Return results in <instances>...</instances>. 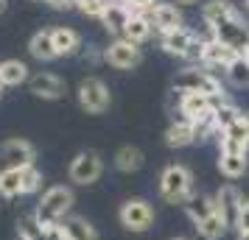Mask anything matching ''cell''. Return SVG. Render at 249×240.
<instances>
[{
    "label": "cell",
    "instance_id": "1",
    "mask_svg": "<svg viewBox=\"0 0 249 240\" xmlns=\"http://www.w3.org/2000/svg\"><path fill=\"white\" fill-rule=\"evenodd\" d=\"M193 193H196V184H193L191 168H185V165H179V162L162 168V173H160V195H162L168 204H182L185 207Z\"/></svg>",
    "mask_w": 249,
    "mask_h": 240
},
{
    "label": "cell",
    "instance_id": "2",
    "mask_svg": "<svg viewBox=\"0 0 249 240\" xmlns=\"http://www.w3.org/2000/svg\"><path fill=\"white\" fill-rule=\"evenodd\" d=\"M70 207H73V190L70 187H62V184H56V187H51L45 195H42V201H39V207H36V221L39 224H59L62 218H68Z\"/></svg>",
    "mask_w": 249,
    "mask_h": 240
},
{
    "label": "cell",
    "instance_id": "3",
    "mask_svg": "<svg viewBox=\"0 0 249 240\" xmlns=\"http://www.w3.org/2000/svg\"><path fill=\"white\" fill-rule=\"evenodd\" d=\"M160 42H162V50L171 53V56H179L185 62H199L202 64V45L204 42L193 34L191 28H177L171 34H162Z\"/></svg>",
    "mask_w": 249,
    "mask_h": 240
},
{
    "label": "cell",
    "instance_id": "4",
    "mask_svg": "<svg viewBox=\"0 0 249 240\" xmlns=\"http://www.w3.org/2000/svg\"><path fill=\"white\" fill-rule=\"evenodd\" d=\"M174 90L177 92H202V95H224L221 81L215 79L210 70H199V67L179 70L177 79H174Z\"/></svg>",
    "mask_w": 249,
    "mask_h": 240
},
{
    "label": "cell",
    "instance_id": "5",
    "mask_svg": "<svg viewBox=\"0 0 249 240\" xmlns=\"http://www.w3.org/2000/svg\"><path fill=\"white\" fill-rule=\"evenodd\" d=\"M118 221H121L124 229L135 232V235L148 232V229L154 226V207L148 204L146 198H129L118 209Z\"/></svg>",
    "mask_w": 249,
    "mask_h": 240
},
{
    "label": "cell",
    "instance_id": "6",
    "mask_svg": "<svg viewBox=\"0 0 249 240\" xmlns=\"http://www.w3.org/2000/svg\"><path fill=\"white\" fill-rule=\"evenodd\" d=\"M213 31V39H218L221 45L232 48L238 56H247V45H249V28L244 23V17H230V20H221V23L210 25Z\"/></svg>",
    "mask_w": 249,
    "mask_h": 240
},
{
    "label": "cell",
    "instance_id": "7",
    "mask_svg": "<svg viewBox=\"0 0 249 240\" xmlns=\"http://www.w3.org/2000/svg\"><path fill=\"white\" fill-rule=\"evenodd\" d=\"M70 182L76 184H95L98 179H101L104 173V162L101 157L95 154V151H81V154H76L73 157V162H70Z\"/></svg>",
    "mask_w": 249,
    "mask_h": 240
},
{
    "label": "cell",
    "instance_id": "8",
    "mask_svg": "<svg viewBox=\"0 0 249 240\" xmlns=\"http://www.w3.org/2000/svg\"><path fill=\"white\" fill-rule=\"evenodd\" d=\"M109 101H112L109 90H107V84L101 79H84L79 84V103H81V109H87L90 114L107 112Z\"/></svg>",
    "mask_w": 249,
    "mask_h": 240
},
{
    "label": "cell",
    "instance_id": "9",
    "mask_svg": "<svg viewBox=\"0 0 249 240\" xmlns=\"http://www.w3.org/2000/svg\"><path fill=\"white\" fill-rule=\"evenodd\" d=\"M140 48L135 45V42H129V39H115L112 45L104 50V62L107 64H112V67H118V70H132V67H137L140 64Z\"/></svg>",
    "mask_w": 249,
    "mask_h": 240
},
{
    "label": "cell",
    "instance_id": "10",
    "mask_svg": "<svg viewBox=\"0 0 249 240\" xmlns=\"http://www.w3.org/2000/svg\"><path fill=\"white\" fill-rule=\"evenodd\" d=\"M28 165H34V148L25 140H9L0 145V171H6V168L23 171Z\"/></svg>",
    "mask_w": 249,
    "mask_h": 240
},
{
    "label": "cell",
    "instance_id": "11",
    "mask_svg": "<svg viewBox=\"0 0 249 240\" xmlns=\"http://www.w3.org/2000/svg\"><path fill=\"white\" fill-rule=\"evenodd\" d=\"M218 145L224 154H249V112H244L238 123H232L218 137Z\"/></svg>",
    "mask_w": 249,
    "mask_h": 240
},
{
    "label": "cell",
    "instance_id": "12",
    "mask_svg": "<svg viewBox=\"0 0 249 240\" xmlns=\"http://www.w3.org/2000/svg\"><path fill=\"white\" fill-rule=\"evenodd\" d=\"M213 201H215V209L224 215L227 226H235L238 212H241V207H244V193L238 190L235 184H221V187L215 190Z\"/></svg>",
    "mask_w": 249,
    "mask_h": 240
},
{
    "label": "cell",
    "instance_id": "13",
    "mask_svg": "<svg viewBox=\"0 0 249 240\" xmlns=\"http://www.w3.org/2000/svg\"><path fill=\"white\" fill-rule=\"evenodd\" d=\"M238 59V53L232 50V48L221 45L218 39H207L202 45V67H210V70H227L232 62Z\"/></svg>",
    "mask_w": 249,
    "mask_h": 240
},
{
    "label": "cell",
    "instance_id": "14",
    "mask_svg": "<svg viewBox=\"0 0 249 240\" xmlns=\"http://www.w3.org/2000/svg\"><path fill=\"white\" fill-rule=\"evenodd\" d=\"M148 20L154 25V31H160V36L171 34V31H177V28H185V25H182V14L174 3H157V6L148 12Z\"/></svg>",
    "mask_w": 249,
    "mask_h": 240
},
{
    "label": "cell",
    "instance_id": "15",
    "mask_svg": "<svg viewBox=\"0 0 249 240\" xmlns=\"http://www.w3.org/2000/svg\"><path fill=\"white\" fill-rule=\"evenodd\" d=\"M132 14H135V9H132L129 3H124V0H112V3L107 6V12H104L101 23L107 25L109 34H115L118 39H121L124 31H126V25H129V20H132Z\"/></svg>",
    "mask_w": 249,
    "mask_h": 240
},
{
    "label": "cell",
    "instance_id": "16",
    "mask_svg": "<svg viewBox=\"0 0 249 240\" xmlns=\"http://www.w3.org/2000/svg\"><path fill=\"white\" fill-rule=\"evenodd\" d=\"M28 87H31V92L36 98H45V101H59L65 95V84L53 73H36V76H31Z\"/></svg>",
    "mask_w": 249,
    "mask_h": 240
},
{
    "label": "cell",
    "instance_id": "17",
    "mask_svg": "<svg viewBox=\"0 0 249 240\" xmlns=\"http://www.w3.org/2000/svg\"><path fill=\"white\" fill-rule=\"evenodd\" d=\"M62 224V232H65V240H98V232L87 218L79 215H68L59 221Z\"/></svg>",
    "mask_w": 249,
    "mask_h": 240
},
{
    "label": "cell",
    "instance_id": "18",
    "mask_svg": "<svg viewBox=\"0 0 249 240\" xmlns=\"http://www.w3.org/2000/svg\"><path fill=\"white\" fill-rule=\"evenodd\" d=\"M185 212H188V218L193 221V226H199L202 221H207V218L215 212L213 195H199V193H193L191 198H188V204H185Z\"/></svg>",
    "mask_w": 249,
    "mask_h": 240
},
{
    "label": "cell",
    "instance_id": "19",
    "mask_svg": "<svg viewBox=\"0 0 249 240\" xmlns=\"http://www.w3.org/2000/svg\"><path fill=\"white\" fill-rule=\"evenodd\" d=\"M28 50H31V56L39 59V62H51V59H56V45H53V31H36L31 36V42H28Z\"/></svg>",
    "mask_w": 249,
    "mask_h": 240
},
{
    "label": "cell",
    "instance_id": "20",
    "mask_svg": "<svg viewBox=\"0 0 249 240\" xmlns=\"http://www.w3.org/2000/svg\"><path fill=\"white\" fill-rule=\"evenodd\" d=\"M218 171L227 179H241L249 171V154H218Z\"/></svg>",
    "mask_w": 249,
    "mask_h": 240
},
{
    "label": "cell",
    "instance_id": "21",
    "mask_svg": "<svg viewBox=\"0 0 249 240\" xmlns=\"http://www.w3.org/2000/svg\"><path fill=\"white\" fill-rule=\"evenodd\" d=\"M151 31H154V25L148 20V14H132V20H129V25H126V31H124V39L135 42V45H143L151 36Z\"/></svg>",
    "mask_w": 249,
    "mask_h": 240
},
{
    "label": "cell",
    "instance_id": "22",
    "mask_svg": "<svg viewBox=\"0 0 249 240\" xmlns=\"http://www.w3.org/2000/svg\"><path fill=\"white\" fill-rule=\"evenodd\" d=\"M28 81V67H25L20 59H6V62H0V84L3 87H17V84H23Z\"/></svg>",
    "mask_w": 249,
    "mask_h": 240
},
{
    "label": "cell",
    "instance_id": "23",
    "mask_svg": "<svg viewBox=\"0 0 249 240\" xmlns=\"http://www.w3.org/2000/svg\"><path fill=\"white\" fill-rule=\"evenodd\" d=\"M53 45H56L59 56H73L81 50V36L73 28H56L53 31Z\"/></svg>",
    "mask_w": 249,
    "mask_h": 240
},
{
    "label": "cell",
    "instance_id": "24",
    "mask_svg": "<svg viewBox=\"0 0 249 240\" xmlns=\"http://www.w3.org/2000/svg\"><path fill=\"white\" fill-rule=\"evenodd\" d=\"M202 17H204V23L207 25H215V23H221V20L238 17V12H235V6L227 3V0H210V3H204Z\"/></svg>",
    "mask_w": 249,
    "mask_h": 240
},
{
    "label": "cell",
    "instance_id": "25",
    "mask_svg": "<svg viewBox=\"0 0 249 240\" xmlns=\"http://www.w3.org/2000/svg\"><path fill=\"white\" fill-rule=\"evenodd\" d=\"M115 168L124 173H135L143 168V151L135 145H124V148L115 154Z\"/></svg>",
    "mask_w": 249,
    "mask_h": 240
},
{
    "label": "cell",
    "instance_id": "26",
    "mask_svg": "<svg viewBox=\"0 0 249 240\" xmlns=\"http://www.w3.org/2000/svg\"><path fill=\"white\" fill-rule=\"evenodd\" d=\"M165 143L171 148H185L196 143V134H193V123H171L168 131H165Z\"/></svg>",
    "mask_w": 249,
    "mask_h": 240
},
{
    "label": "cell",
    "instance_id": "27",
    "mask_svg": "<svg viewBox=\"0 0 249 240\" xmlns=\"http://www.w3.org/2000/svg\"><path fill=\"white\" fill-rule=\"evenodd\" d=\"M20 193H23V171H17V168L0 171V195L3 198H14Z\"/></svg>",
    "mask_w": 249,
    "mask_h": 240
},
{
    "label": "cell",
    "instance_id": "28",
    "mask_svg": "<svg viewBox=\"0 0 249 240\" xmlns=\"http://www.w3.org/2000/svg\"><path fill=\"white\" fill-rule=\"evenodd\" d=\"M227 229H230V226H227L224 215H221V212L215 209V212H213L210 218H207V221H202V224L196 226V232H199V235H202L204 240H218V238H224Z\"/></svg>",
    "mask_w": 249,
    "mask_h": 240
},
{
    "label": "cell",
    "instance_id": "29",
    "mask_svg": "<svg viewBox=\"0 0 249 240\" xmlns=\"http://www.w3.org/2000/svg\"><path fill=\"white\" fill-rule=\"evenodd\" d=\"M241 114H244V112H241L232 101H224L221 106H215L213 117H215V128H218V134H224L232 123H238V117H241Z\"/></svg>",
    "mask_w": 249,
    "mask_h": 240
},
{
    "label": "cell",
    "instance_id": "30",
    "mask_svg": "<svg viewBox=\"0 0 249 240\" xmlns=\"http://www.w3.org/2000/svg\"><path fill=\"white\" fill-rule=\"evenodd\" d=\"M227 81L232 87H249V56H238L227 67Z\"/></svg>",
    "mask_w": 249,
    "mask_h": 240
},
{
    "label": "cell",
    "instance_id": "31",
    "mask_svg": "<svg viewBox=\"0 0 249 240\" xmlns=\"http://www.w3.org/2000/svg\"><path fill=\"white\" fill-rule=\"evenodd\" d=\"M20 238H23V240H51V238H48L45 224H39L36 215L25 218L23 224H20Z\"/></svg>",
    "mask_w": 249,
    "mask_h": 240
},
{
    "label": "cell",
    "instance_id": "32",
    "mask_svg": "<svg viewBox=\"0 0 249 240\" xmlns=\"http://www.w3.org/2000/svg\"><path fill=\"white\" fill-rule=\"evenodd\" d=\"M193 134H196V140H207V137H213V134H218L213 114H204L199 120H193Z\"/></svg>",
    "mask_w": 249,
    "mask_h": 240
},
{
    "label": "cell",
    "instance_id": "33",
    "mask_svg": "<svg viewBox=\"0 0 249 240\" xmlns=\"http://www.w3.org/2000/svg\"><path fill=\"white\" fill-rule=\"evenodd\" d=\"M42 187V173L36 171L34 165L23 168V193H36Z\"/></svg>",
    "mask_w": 249,
    "mask_h": 240
},
{
    "label": "cell",
    "instance_id": "34",
    "mask_svg": "<svg viewBox=\"0 0 249 240\" xmlns=\"http://www.w3.org/2000/svg\"><path fill=\"white\" fill-rule=\"evenodd\" d=\"M235 229H238V235H241V232H249V198H244V207H241V212H238Z\"/></svg>",
    "mask_w": 249,
    "mask_h": 240
},
{
    "label": "cell",
    "instance_id": "35",
    "mask_svg": "<svg viewBox=\"0 0 249 240\" xmlns=\"http://www.w3.org/2000/svg\"><path fill=\"white\" fill-rule=\"evenodd\" d=\"M124 3H129V6L135 9V14H148L154 6H157L154 0H124Z\"/></svg>",
    "mask_w": 249,
    "mask_h": 240
},
{
    "label": "cell",
    "instance_id": "36",
    "mask_svg": "<svg viewBox=\"0 0 249 240\" xmlns=\"http://www.w3.org/2000/svg\"><path fill=\"white\" fill-rule=\"evenodd\" d=\"M48 3H51L53 9H65V12H68V9H76V6H79V0H48Z\"/></svg>",
    "mask_w": 249,
    "mask_h": 240
},
{
    "label": "cell",
    "instance_id": "37",
    "mask_svg": "<svg viewBox=\"0 0 249 240\" xmlns=\"http://www.w3.org/2000/svg\"><path fill=\"white\" fill-rule=\"evenodd\" d=\"M87 59H90V62H98V53H95L92 48H87V50H84V62H87Z\"/></svg>",
    "mask_w": 249,
    "mask_h": 240
},
{
    "label": "cell",
    "instance_id": "38",
    "mask_svg": "<svg viewBox=\"0 0 249 240\" xmlns=\"http://www.w3.org/2000/svg\"><path fill=\"white\" fill-rule=\"evenodd\" d=\"M174 3H179V6H193L196 0H174Z\"/></svg>",
    "mask_w": 249,
    "mask_h": 240
},
{
    "label": "cell",
    "instance_id": "39",
    "mask_svg": "<svg viewBox=\"0 0 249 240\" xmlns=\"http://www.w3.org/2000/svg\"><path fill=\"white\" fill-rule=\"evenodd\" d=\"M238 240H249V232H241V235H238Z\"/></svg>",
    "mask_w": 249,
    "mask_h": 240
},
{
    "label": "cell",
    "instance_id": "40",
    "mask_svg": "<svg viewBox=\"0 0 249 240\" xmlns=\"http://www.w3.org/2000/svg\"><path fill=\"white\" fill-rule=\"evenodd\" d=\"M171 240H191V238H171Z\"/></svg>",
    "mask_w": 249,
    "mask_h": 240
},
{
    "label": "cell",
    "instance_id": "41",
    "mask_svg": "<svg viewBox=\"0 0 249 240\" xmlns=\"http://www.w3.org/2000/svg\"><path fill=\"white\" fill-rule=\"evenodd\" d=\"M247 56H249V45H247Z\"/></svg>",
    "mask_w": 249,
    "mask_h": 240
},
{
    "label": "cell",
    "instance_id": "42",
    "mask_svg": "<svg viewBox=\"0 0 249 240\" xmlns=\"http://www.w3.org/2000/svg\"><path fill=\"white\" fill-rule=\"evenodd\" d=\"M247 9H249V0H247Z\"/></svg>",
    "mask_w": 249,
    "mask_h": 240
},
{
    "label": "cell",
    "instance_id": "43",
    "mask_svg": "<svg viewBox=\"0 0 249 240\" xmlns=\"http://www.w3.org/2000/svg\"><path fill=\"white\" fill-rule=\"evenodd\" d=\"M0 87H3V84H0Z\"/></svg>",
    "mask_w": 249,
    "mask_h": 240
},
{
    "label": "cell",
    "instance_id": "44",
    "mask_svg": "<svg viewBox=\"0 0 249 240\" xmlns=\"http://www.w3.org/2000/svg\"><path fill=\"white\" fill-rule=\"evenodd\" d=\"M20 240H23V238H20Z\"/></svg>",
    "mask_w": 249,
    "mask_h": 240
}]
</instances>
